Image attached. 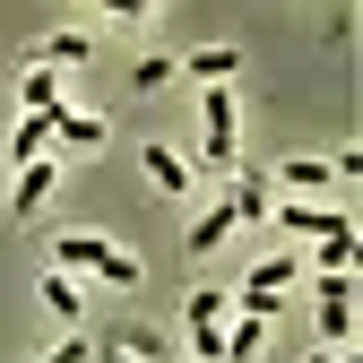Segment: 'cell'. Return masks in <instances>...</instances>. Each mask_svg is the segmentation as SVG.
<instances>
[{
  "instance_id": "6da1fadb",
  "label": "cell",
  "mask_w": 363,
  "mask_h": 363,
  "mask_svg": "<svg viewBox=\"0 0 363 363\" xmlns=\"http://www.w3.org/2000/svg\"><path fill=\"white\" fill-rule=\"evenodd\" d=\"M69 268H86V277H104V286H139V259H130L121 242H104V234H86V225H78V234H61V277H69Z\"/></svg>"
},
{
  "instance_id": "7a4b0ae2",
  "label": "cell",
  "mask_w": 363,
  "mask_h": 363,
  "mask_svg": "<svg viewBox=\"0 0 363 363\" xmlns=\"http://www.w3.org/2000/svg\"><path fill=\"white\" fill-rule=\"evenodd\" d=\"M268 216H277V234H311V242H320V234H346V208L337 199H268Z\"/></svg>"
},
{
  "instance_id": "3957f363",
  "label": "cell",
  "mask_w": 363,
  "mask_h": 363,
  "mask_svg": "<svg viewBox=\"0 0 363 363\" xmlns=\"http://www.w3.org/2000/svg\"><path fill=\"white\" fill-rule=\"evenodd\" d=\"M113 130H104V113H78V104H61L52 113V156H69V147H104Z\"/></svg>"
},
{
  "instance_id": "277c9868",
  "label": "cell",
  "mask_w": 363,
  "mask_h": 363,
  "mask_svg": "<svg viewBox=\"0 0 363 363\" xmlns=\"http://www.w3.org/2000/svg\"><path fill=\"white\" fill-rule=\"evenodd\" d=\"M86 52H96V35H78V26H52V35L35 43V69H52V78H61V69H78Z\"/></svg>"
},
{
  "instance_id": "5b68a950",
  "label": "cell",
  "mask_w": 363,
  "mask_h": 363,
  "mask_svg": "<svg viewBox=\"0 0 363 363\" xmlns=\"http://www.w3.org/2000/svg\"><path fill=\"white\" fill-rule=\"evenodd\" d=\"M61 104H69V96H61V78H52V69H35V61H26V78H18V113H26V121H52Z\"/></svg>"
},
{
  "instance_id": "8992f818",
  "label": "cell",
  "mask_w": 363,
  "mask_h": 363,
  "mask_svg": "<svg viewBox=\"0 0 363 363\" xmlns=\"http://www.w3.org/2000/svg\"><path fill=\"white\" fill-rule=\"evenodd\" d=\"M225 242H234V208L216 199V208H199V216H191V234H182V251H191V259H208V251H225Z\"/></svg>"
},
{
  "instance_id": "52a82bcc",
  "label": "cell",
  "mask_w": 363,
  "mask_h": 363,
  "mask_svg": "<svg viewBox=\"0 0 363 363\" xmlns=\"http://www.w3.org/2000/svg\"><path fill=\"white\" fill-rule=\"evenodd\" d=\"M182 69H191L199 86H234V69H242V52H234V43H199V52L182 61Z\"/></svg>"
},
{
  "instance_id": "ba28073f",
  "label": "cell",
  "mask_w": 363,
  "mask_h": 363,
  "mask_svg": "<svg viewBox=\"0 0 363 363\" xmlns=\"http://www.w3.org/2000/svg\"><path fill=\"white\" fill-rule=\"evenodd\" d=\"M277 182H286V199H320V191H337V173H329V164H311V156H286Z\"/></svg>"
},
{
  "instance_id": "9c48e42d",
  "label": "cell",
  "mask_w": 363,
  "mask_h": 363,
  "mask_svg": "<svg viewBox=\"0 0 363 363\" xmlns=\"http://www.w3.org/2000/svg\"><path fill=\"white\" fill-rule=\"evenodd\" d=\"M52 182H61V164H52V156H43V164H18V191H9V208H18V216H35L43 199H52Z\"/></svg>"
},
{
  "instance_id": "30bf717a",
  "label": "cell",
  "mask_w": 363,
  "mask_h": 363,
  "mask_svg": "<svg viewBox=\"0 0 363 363\" xmlns=\"http://www.w3.org/2000/svg\"><path fill=\"white\" fill-rule=\"evenodd\" d=\"M354 259H363L354 225H346V234H320V242H311V268H320V277H354Z\"/></svg>"
},
{
  "instance_id": "8fae6325",
  "label": "cell",
  "mask_w": 363,
  "mask_h": 363,
  "mask_svg": "<svg viewBox=\"0 0 363 363\" xmlns=\"http://www.w3.org/2000/svg\"><path fill=\"white\" fill-rule=\"evenodd\" d=\"M139 164H147V182H156V191H191V156H182V147H147Z\"/></svg>"
},
{
  "instance_id": "7c38bea8",
  "label": "cell",
  "mask_w": 363,
  "mask_h": 363,
  "mask_svg": "<svg viewBox=\"0 0 363 363\" xmlns=\"http://www.w3.org/2000/svg\"><path fill=\"white\" fill-rule=\"evenodd\" d=\"M268 346V320H251V311H234V329H225V363H251Z\"/></svg>"
},
{
  "instance_id": "4fadbf2b",
  "label": "cell",
  "mask_w": 363,
  "mask_h": 363,
  "mask_svg": "<svg viewBox=\"0 0 363 363\" xmlns=\"http://www.w3.org/2000/svg\"><path fill=\"white\" fill-rule=\"evenodd\" d=\"M294 277H303V259H286V251H277V259H259V268H251V286H242V294H286Z\"/></svg>"
},
{
  "instance_id": "5bb4252c",
  "label": "cell",
  "mask_w": 363,
  "mask_h": 363,
  "mask_svg": "<svg viewBox=\"0 0 363 363\" xmlns=\"http://www.w3.org/2000/svg\"><path fill=\"white\" fill-rule=\"evenodd\" d=\"M225 311H234V294H216V286H199L191 303H182V320H191V329H225Z\"/></svg>"
},
{
  "instance_id": "9a60e30c",
  "label": "cell",
  "mask_w": 363,
  "mask_h": 363,
  "mask_svg": "<svg viewBox=\"0 0 363 363\" xmlns=\"http://www.w3.org/2000/svg\"><path fill=\"white\" fill-rule=\"evenodd\" d=\"M9 156H18V164H43V156H52V121H18Z\"/></svg>"
},
{
  "instance_id": "2e32d148",
  "label": "cell",
  "mask_w": 363,
  "mask_h": 363,
  "mask_svg": "<svg viewBox=\"0 0 363 363\" xmlns=\"http://www.w3.org/2000/svg\"><path fill=\"white\" fill-rule=\"evenodd\" d=\"M43 311H52V320H78V311H86V303H78V286L61 277V268L43 277Z\"/></svg>"
},
{
  "instance_id": "e0dca14e",
  "label": "cell",
  "mask_w": 363,
  "mask_h": 363,
  "mask_svg": "<svg viewBox=\"0 0 363 363\" xmlns=\"http://www.w3.org/2000/svg\"><path fill=\"white\" fill-rule=\"evenodd\" d=\"M130 86H139V96H156V86H173V61H164V52H147L139 69H130Z\"/></svg>"
},
{
  "instance_id": "ac0fdd59",
  "label": "cell",
  "mask_w": 363,
  "mask_h": 363,
  "mask_svg": "<svg viewBox=\"0 0 363 363\" xmlns=\"http://www.w3.org/2000/svg\"><path fill=\"white\" fill-rule=\"evenodd\" d=\"M43 363H86V346H78V337H61L52 354H43Z\"/></svg>"
},
{
  "instance_id": "d6986e66",
  "label": "cell",
  "mask_w": 363,
  "mask_h": 363,
  "mask_svg": "<svg viewBox=\"0 0 363 363\" xmlns=\"http://www.w3.org/2000/svg\"><path fill=\"white\" fill-rule=\"evenodd\" d=\"M311 363H337V354H329V346H320V354H311Z\"/></svg>"
}]
</instances>
